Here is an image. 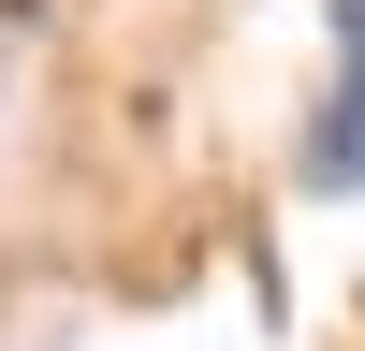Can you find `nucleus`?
I'll return each mask as SVG.
<instances>
[{
  "label": "nucleus",
  "mask_w": 365,
  "mask_h": 351,
  "mask_svg": "<svg viewBox=\"0 0 365 351\" xmlns=\"http://www.w3.org/2000/svg\"><path fill=\"white\" fill-rule=\"evenodd\" d=\"M322 15H336V73L307 117V190H365V0H322Z\"/></svg>",
  "instance_id": "1"
}]
</instances>
